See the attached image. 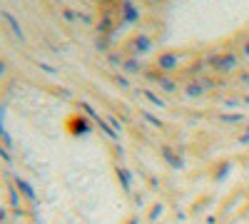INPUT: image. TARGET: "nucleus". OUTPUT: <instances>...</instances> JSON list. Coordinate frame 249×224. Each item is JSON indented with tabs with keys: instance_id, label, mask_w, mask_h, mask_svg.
<instances>
[{
	"instance_id": "obj_1",
	"label": "nucleus",
	"mask_w": 249,
	"mask_h": 224,
	"mask_svg": "<svg viewBox=\"0 0 249 224\" xmlns=\"http://www.w3.org/2000/svg\"><path fill=\"white\" fill-rule=\"evenodd\" d=\"M234 65H237V60H234V55H227V57L222 60V65H219V68H222V70H230V68H234Z\"/></svg>"
},
{
	"instance_id": "obj_3",
	"label": "nucleus",
	"mask_w": 249,
	"mask_h": 224,
	"mask_svg": "<svg viewBox=\"0 0 249 224\" xmlns=\"http://www.w3.org/2000/svg\"><path fill=\"white\" fill-rule=\"evenodd\" d=\"M244 55H249V43H247V45H244Z\"/></svg>"
},
{
	"instance_id": "obj_2",
	"label": "nucleus",
	"mask_w": 249,
	"mask_h": 224,
	"mask_svg": "<svg viewBox=\"0 0 249 224\" xmlns=\"http://www.w3.org/2000/svg\"><path fill=\"white\" fill-rule=\"evenodd\" d=\"M127 17L135 20V17H137V10H135V8H127Z\"/></svg>"
}]
</instances>
